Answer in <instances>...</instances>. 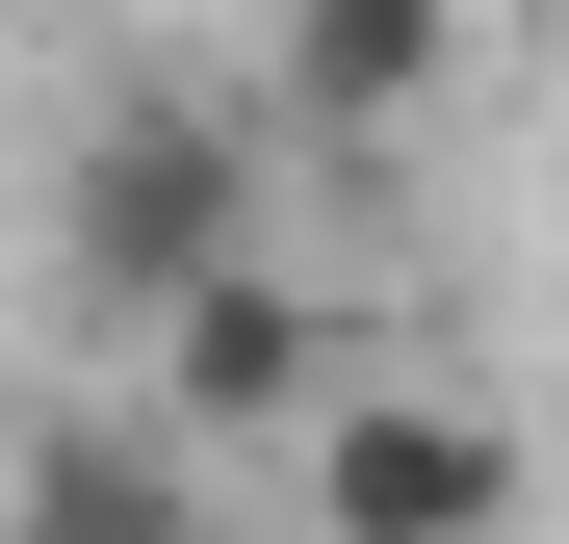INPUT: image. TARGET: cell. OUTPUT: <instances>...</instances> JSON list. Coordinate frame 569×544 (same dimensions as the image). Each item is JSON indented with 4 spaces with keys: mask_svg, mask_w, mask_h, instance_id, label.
<instances>
[{
    "mask_svg": "<svg viewBox=\"0 0 569 544\" xmlns=\"http://www.w3.org/2000/svg\"><path fill=\"white\" fill-rule=\"evenodd\" d=\"M52 234L104 259L130 311H156V286H208L233 234H284V105H259V78H233V105H104V130L52 156Z\"/></svg>",
    "mask_w": 569,
    "mask_h": 544,
    "instance_id": "cell-1",
    "label": "cell"
},
{
    "mask_svg": "<svg viewBox=\"0 0 569 544\" xmlns=\"http://www.w3.org/2000/svg\"><path fill=\"white\" fill-rule=\"evenodd\" d=\"M284 518L311 544H518V415L440 389V363H362V389L284 441Z\"/></svg>",
    "mask_w": 569,
    "mask_h": 544,
    "instance_id": "cell-2",
    "label": "cell"
},
{
    "mask_svg": "<svg viewBox=\"0 0 569 544\" xmlns=\"http://www.w3.org/2000/svg\"><path fill=\"white\" fill-rule=\"evenodd\" d=\"M130 389H156L181 441H311V415L362 389V311H337V286H284V234H233L208 286H156V311H130Z\"/></svg>",
    "mask_w": 569,
    "mask_h": 544,
    "instance_id": "cell-3",
    "label": "cell"
},
{
    "mask_svg": "<svg viewBox=\"0 0 569 544\" xmlns=\"http://www.w3.org/2000/svg\"><path fill=\"white\" fill-rule=\"evenodd\" d=\"M440 52H466V0H284L259 27V105H284V156H362V130L440 105Z\"/></svg>",
    "mask_w": 569,
    "mask_h": 544,
    "instance_id": "cell-4",
    "label": "cell"
},
{
    "mask_svg": "<svg viewBox=\"0 0 569 544\" xmlns=\"http://www.w3.org/2000/svg\"><path fill=\"white\" fill-rule=\"evenodd\" d=\"M27 544H181V415H52L27 441Z\"/></svg>",
    "mask_w": 569,
    "mask_h": 544,
    "instance_id": "cell-5",
    "label": "cell"
}]
</instances>
